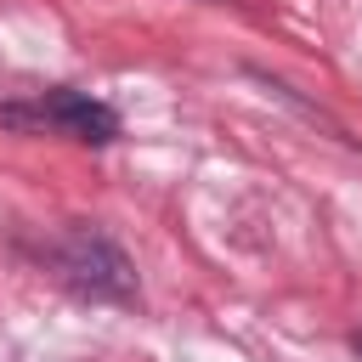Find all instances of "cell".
I'll return each instance as SVG.
<instances>
[{"label":"cell","mask_w":362,"mask_h":362,"mask_svg":"<svg viewBox=\"0 0 362 362\" xmlns=\"http://www.w3.org/2000/svg\"><path fill=\"white\" fill-rule=\"evenodd\" d=\"M57 266H62V277H68L79 294H90V300H113V305H130V300H136V272H130L124 249H119L113 238L90 232V226H79V232L62 238Z\"/></svg>","instance_id":"cell-2"},{"label":"cell","mask_w":362,"mask_h":362,"mask_svg":"<svg viewBox=\"0 0 362 362\" xmlns=\"http://www.w3.org/2000/svg\"><path fill=\"white\" fill-rule=\"evenodd\" d=\"M351 345H356V356H362V334H356V339H351Z\"/></svg>","instance_id":"cell-3"},{"label":"cell","mask_w":362,"mask_h":362,"mask_svg":"<svg viewBox=\"0 0 362 362\" xmlns=\"http://www.w3.org/2000/svg\"><path fill=\"white\" fill-rule=\"evenodd\" d=\"M0 124H17V130H62V136H74L85 147H107L119 136V113L107 102L85 96V90H68V85L45 90L34 107H11L6 102L0 107Z\"/></svg>","instance_id":"cell-1"}]
</instances>
